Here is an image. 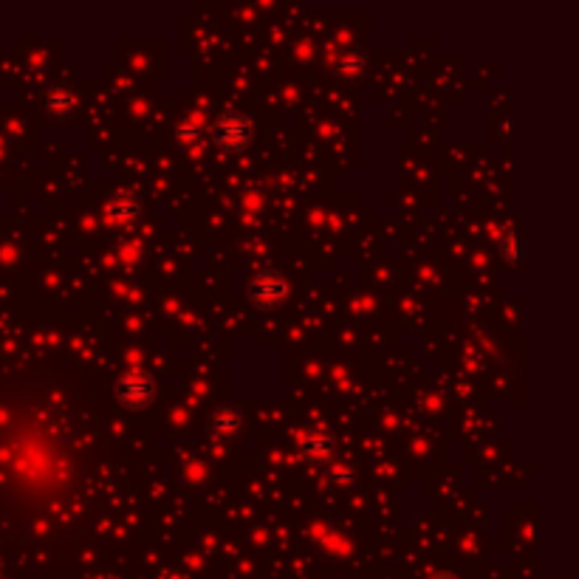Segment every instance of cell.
<instances>
[{"label":"cell","instance_id":"8992f818","mask_svg":"<svg viewBox=\"0 0 579 579\" xmlns=\"http://www.w3.org/2000/svg\"><path fill=\"white\" fill-rule=\"evenodd\" d=\"M433 579H458V576H452V574H438V576H433Z\"/></svg>","mask_w":579,"mask_h":579},{"label":"cell","instance_id":"7a4b0ae2","mask_svg":"<svg viewBox=\"0 0 579 579\" xmlns=\"http://www.w3.org/2000/svg\"><path fill=\"white\" fill-rule=\"evenodd\" d=\"M288 292V285L283 280V275L277 272H263L252 280V285H249V297H252L260 308H272L277 303H283Z\"/></svg>","mask_w":579,"mask_h":579},{"label":"cell","instance_id":"277c9868","mask_svg":"<svg viewBox=\"0 0 579 579\" xmlns=\"http://www.w3.org/2000/svg\"><path fill=\"white\" fill-rule=\"evenodd\" d=\"M212 430L218 435H235L241 430V413L224 408L221 413H215V418H212Z\"/></svg>","mask_w":579,"mask_h":579},{"label":"cell","instance_id":"6da1fadb","mask_svg":"<svg viewBox=\"0 0 579 579\" xmlns=\"http://www.w3.org/2000/svg\"><path fill=\"white\" fill-rule=\"evenodd\" d=\"M252 139V122L241 113H229L215 125V142L226 150H241Z\"/></svg>","mask_w":579,"mask_h":579},{"label":"cell","instance_id":"3957f363","mask_svg":"<svg viewBox=\"0 0 579 579\" xmlns=\"http://www.w3.org/2000/svg\"><path fill=\"white\" fill-rule=\"evenodd\" d=\"M153 393H156L153 390V382L145 373H127L119 384V399L127 408H142V404L153 399Z\"/></svg>","mask_w":579,"mask_h":579},{"label":"cell","instance_id":"5b68a950","mask_svg":"<svg viewBox=\"0 0 579 579\" xmlns=\"http://www.w3.org/2000/svg\"><path fill=\"white\" fill-rule=\"evenodd\" d=\"M303 452L308 458H325L328 452H331V435L328 433H311V435H305L303 438Z\"/></svg>","mask_w":579,"mask_h":579}]
</instances>
